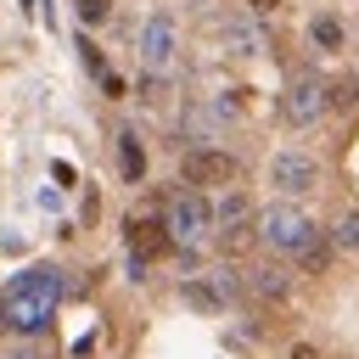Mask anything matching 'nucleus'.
<instances>
[{
    "instance_id": "1",
    "label": "nucleus",
    "mask_w": 359,
    "mask_h": 359,
    "mask_svg": "<svg viewBox=\"0 0 359 359\" xmlns=\"http://www.w3.org/2000/svg\"><path fill=\"white\" fill-rule=\"evenodd\" d=\"M56 303H62V275H56L50 264H39V269L17 275V280H11V292H6V314H11V325H17V331H45V325H50V314H56Z\"/></svg>"
},
{
    "instance_id": "2",
    "label": "nucleus",
    "mask_w": 359,
    "mask_h": 359,
    "mask_svg": "<svg viewBox=\"0 0 359 359\" xmlns=\"http://www.w3.org/2000/svg\"><path fill=\"white\" fill-rule=\"evenodd\" d=\"M258 241L269 252H303L314 241V219L303 208H292V202H275V208L258 213Z\"/></svg>"
},
{
    "instance_id": "3",
    "label": "nucleus",
    "mask_w": 359,
    "mask_h": 359,
    "mask_svg": "<svg viewBox=\"0 0 359 359\" xmlns=\"http://www.w3.org/2000/svg\"><path fill=\"white\" fill-rule=\"evenodd\" d=\"M320 112H325V79H320V73H297V79L280 90V118L297 123V129H309Z\"/></svg>"
},
{
    "instance_id": "4",
    "label": "nucleus",
    "mask_w": 359,
    "mask_h": 359,
    "mask_svg": "<svg viewBox=\"0 0 359 359\" xmlns=\"http://www.w3.org/2000/svg\"><path fill=\"white\" fill-rule=\"evenodd\" d=\"M236 174H241V163L230 151H219V146H196V151L180 157V180L185 185H230Z\"/></svg>"
},
{
    "instance_id": "5",
    "label": "nucleus",
    "mask_w": 359,
    "mask_h": 359,
    "mask_svg": "<svg viewBox=\"0 0 359 359\" xmlns=\"http://www.w3.org/2000/svg\"><path fill=\"white\" fill-rule=\"evenodd\" d=\"M163 219H168L174 241H202V236L213 230V208H208V196H196V191H180V196H168Z\"/></svg>"
},
{
    "instance_id": "6",
    "label": "nucleus",
    "mask_w": 359,
    "mask_h": 359,
    "mask_svg": "<svg viewBox=\"0 0 359 359\" xmlns=\"http://www.w3.org/2000/svg\"><path fill=\"white\" fill-rule=\"evenodd\" d=\"M269 185H275L280 196H303V191L320 185V163H314L309 151H275V157H269Z\"/></svg>"
},
{
    "instance_id": "7",
    "label": "nucleus",
    "mask_w": 359,
    "mask_h": 359,
    "mask_svg": "<svg viewBox=\"0 0 359 359\" xmlns=\"http://www.w3.org/2000/svg\"><path fill=\"white\" fill-rule=\"evenodd\" d=\"M140 62H146L151 73H163V67L174 62V17H168V11L146 17V28H140Z\"/></svg>"
},
{
    "instance_id": "8",
    "label": "nucleus",
    "mask_w": 359,
    "mask_h": 359,
    "mask_svg": "<svg viewBox=\"0 0 359 359\" xmlns=\"http://www.w3.org/2000/svg\"><path fill=\"white\" fill-rule=\"evenodd\" d=\"M129 252H135L140 264L168 258V252H174V230H168V219H129Z\"/></svg>"
},
{
    "instance_id": "9",
    "label": "nucleus",
    "mask_w": 359,
    "mask_h": 359,
    "mask_svg": "<svg viewBox=\"0 0 359 359\" xmlns=\"http://www.w3.org/2000/svg\"><path fill=\"white\" fill-rule=\"evenodd\" d=\"M219 39H224L236 56H264V50H269V34H264L252 17H230V22L219 28Z\"/></svg>"
},
{
    "instance_id": "10",
    "label": "nucleus",
    "mask_w": 359,
    "mask_h": 359,
    "mask_svg": "<svg viewBox=\"0 0 359 359\" xmlns=\"http://www.w3.org/2000/svg\"><path fill=\"white\" fill-rule=\"evenodd\" d=\"M247 292H258L264 303H286L292 297V275L280 264H258V269H247Z\"/></svg>"
},
{
    "instance_id": "11",
    "label": "nucleus",
    "mask_w": 359,
    "mask_h": 359,
    "mask_svg": "<svg viewBox=\"0 0 359 359\" xmlns=\"http://www.w3.org/2000/svg\"><path fill=\"white\" fill-rule=\"evenodd\" d=\"M359 107V73H342L325 84V112H353Z\"/></svg>"
},
{
    "instance_id": "12",
    "label": "nucleus",
    "mask_w": 359,
    "mask_h": 359,
    "mask_svg": "<svg viewBox=\"0 0 359 359\" xmlns=\"http://www.w3.org/2000/svg\"><path fill=\"white\" fill-rule=\"evenodd\" d=\"M309 39H314V45H320V50H342V22H337V17H325V11H320V17H314V22H309Z\"/></svg>"
},
{
    "instance_id": "13",
    "label": "nucleus",
    "mask_w": 359,
    "mask_h": 359,
    "mask_svg": "<svg viewBox=\"0 0 359 359\" xmlns=\"http://www.w3.org/2000/svg\"><path fill=\"white\" fill-rule=\"evenodd\" d=\"M118 168H123V180H140L146 174V157H140V140L135 135H118Z\"/></svg>"
},
{
    "instance_id": "14",
    "label": "nucleus",
    "mask_w": 359,
    "mask_h": 359,
    "mask_svg": "<svg viewBox=\"0 0 359 359\" xmlns=\"http://www.w3.org/2000/svg\"><path fill=\"white\" fill-rule=\"evenodd\" d=\"M213 219H219L224 230H230V224H252V208H247V196H241V191H230V196L213 208Z\"/></svg>"
},
{
    "instance_id": "15",
    "label": "nucleus",
    "mask_w": 359,
    "mask_h": 359,
    "mask_svg": "<svg viewBox=\"0 0 359 359\" xmlns=\"http://www.w3.org/2000/svg\"><path fill=\"white\" fill-rule=\"evenodd\" d=\"M331 252H337V247H331V241H325V236L314 230V241H309V247H303L297 258H303V269H309V275H320V269L331 264Z\"/></svg>"
},
{
    "instance_id": "16",
    "label": "nucleus",
    "mask_w": 359,
    "mask_h": 359,
    "mask_svg": "<svg viewBox=\"0 0 359 359\" xmlns=\"http://www.w3.org/2000/svg\"><path fill=\"white\" fill-rule=\"evenodd\" d=\"M185 303H191V309H208V314H213V309H224V297H219L208 280H185Z\"/></svg>"
},
{
    "instance_id": "17",
    "label": "nucleus",
    "mask_w": 359,
    "mask_h": 359,
    "mask_svg": "<svg viewBox=\"0 0 359 359\" xmlns=\"http://www.w3.org/2000/svg\"><path fill=\"white\" fill-rule=\"evenodd\" d=\"M331 247H342V252H359V213H342V219H337V230H331Z\"/></svg>"
},
{
    "instance_id": "18",
    "label": "nucleus",
    "mask_w": 359,
    "mask_h": 359,
    "mask_svg": "<svg viewBox=\"0 0 359 359\" xmlns=\"http://www.w3.org/2000/svg\"><path fill=\"white\" fill-rule=\"evenodd\" d=\"M73 11H79V22H107L112 0H73Z\"/></svg>"
},
{
    "instance_id": "19",
    "label": "nucleus",
    "mask_w": 359,
    "mask_h": 359,
    "mask_svg": "<svg viewBox=\"0 0 359 359\" xmlns=\"http://www.w3.org/2000/svg\"><path fill=\"white\" fill-rule=\"evenodd\" d=\"M73 50H79V56H84V67H90V73H107V62H101V50H95V45H90V39H79V45H73Z\"/></svg>"
},
{
    "instance_id": "20",
    "label": "nucleus",
    "mask_w": 359,
    "mask_h": 359,
    "mask_svg": "<svg viewBox=\"0 0 359 359\" xmlns=\"http://www.w3.org/2000/svg\"><path fill=\"white\" fill-rule=\"evenodd\" d=\"M286 359H320V348H309V342H297V348H292Z\"/></svg>"
},
{
    "instance_id": "21",
    "label": "nucleus",
    "mask_w": 359,
    "mask_h": 359,
    "mask_svg": "<svg viewBox=\"0 0 359 359\" xmlns=\"http://www.w3.org/2000/svg\"><path fill=\"white\" fill-rule=\"evenodd\" d=\"M247 6H252V11H275L280 0H247Z\"/></svg>"
},
{
    "instance_id": "22",
    "label": "nucleus",
    "mask_w": 359,
    "mask_h": 359,
    "mask_svg": "<svg viewBox=\"0 0 359 359\" xmlns=\"http://www.w3.org/2000/svg\"><path fill=\"white\" fill-rule=\"evenodd\" d=\"M6 325H11V314H6V292H0V331H6Z\"/></svg>"
},
{
    "instance_id": "23",
    "label": "nucleus",
    "mask_w": 359,
    "mask_h": 359,
    "mask_svg": "<svg viewBox=\"0 0 359 359\" xmlns=\"http://www.w3.org/2000/svg\"><path fill=\"white\" fill-rule=\"evenodd\" d=\"M11 359H39V353H34V348H17V353H11Z\"/></svg>"
}]
</instances>
